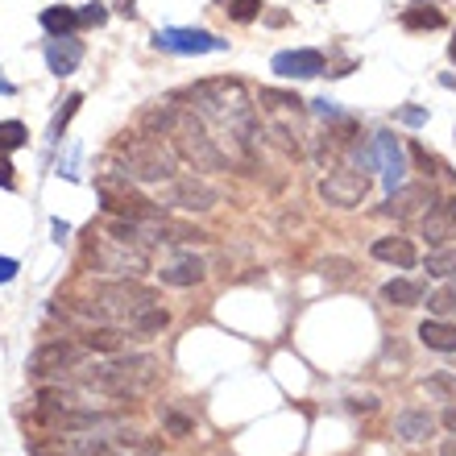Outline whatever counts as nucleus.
<instances>
[{"instance_id":"1","label":"nucleus","mask_w":456,"mask_h":456,"mask_svg":"<svg viewBox=\"0 0 456 456\" xmlns=\"http://www.w3.org/2000/svg\"><path fill=\"white\" fill-rule=\"evenodd\" d=\"M191 112L204 125H212L220 150L228 154V162H237L245 154V142L253 137V104L245 96V87L237 79H208V84L187 92Z\"/></svg>"},{"instance_id":"2","label":"nucleus","mask_w":456,"mask_h":456,"mask_svg":"<svg viewBox=\"0 0 456 456\" xmlns=\"http://www.w3.org/2000/svg\"><path fill=\"white\" fill-rule=\"evenodd\" d=\"M158 378H162V361L150 357V353L104 361V365H92V370L79 373L84 390L104 398H142L158 386Z\"/></svg>"},{"instance_id":"3","label":"nucleus","mask_w":456,"mask_h":456,"mask_svg":"<svg viewBox=\"0 0 456 456\" xmlns=\"http://www.w3.org/2000/svg\"><path fill=\"white\" fill-rule=\"evenodd\" d=\"M150 307H158V290L142 287V282H129V278H120V282H100V287L92 290L75 312L96 315V320L117 324V328H137V320H142Z\"/></svg>"},{"instance_id":"4","label":"nucleus","mask_w":456,"mask_h":456,"mask_svg":"<svg viewBox=\"0 0 456 456\" xmlns=\"http://www.w3.org/2000/svg\"><path fill=\"white\" fill-rule=\"evenodd\" d=\"M117 158L125 162V179H142V183H162L175 175V158L162 142L154 137H129L117 145Z\"/></svg>"},{"instance_id":"5","label":"nucleus","mask_w":456,"mask_h":456,"mask_svg":"<svg viewBox=\"0 0 456 456\" xmlns=\"http://www.w3.org/2000/svg\"><path fill=\"white\" fill-rule=\"evenodd\" d=\"M92 262H96V270H112V274H142L145 265H150V249L104 232V237L92 245Z\"/></svg>"},{"instance_id":"6","label":"nucleus","mask_w":456,"mask_h":456,"mask_svg":"<svg viewBox=\"0 0 456 456\" xmlns=\"http://www.w3.org/2000/svg\"><path fill=\"white\" fill-rule=\"evenodd\" d=\"M100 195H104V208H109L112 216L120 220H133V224H145V220H162L158 216V208L137 195L129 187V179H100Z\"/></svg>"},{"instance_id":"7","label":"nucleus","mask_w":456,"mask_h":456,"mask_svg":"<svg viewBox=\"0 0 456 456\" xmlns=\"http://www.w3.org/2000/svg\"><path fill=\"white\" fill-rule=\"evenodd\" d=\"M262 112L270 117L274 133L287 145H299V125H303V100L287 96V92H262Z\"/></svg>"},{"instance_id":"8","label":"nucleus","mask_w":456,"mask_h":456,"mask_svg":"<svg viewBox=\"0 0 456 456\" xmlns=\"http://www.w3.org/2000/svg\"><path fill=\"white\" fill-rule=\"evenodd\" d=\"M84 357H87L84 345H71V340H46V345L34 348V357H29V373H34V378H50V373L79 370V361Z\"/></svg>"},{"instance_id":"9","label":"nucleus","mask_w":456,"mask_h":456,"mask_svg":"<svg viewBox=\"0 0 456 456\" xmlns=\"http://www.w3.org/2000/svg\"><path fill=\"white\" fill-rule=\"evenodd\" d=\"M320 195H324L332 208H357L365 195H370V179L361 175V170H332L324 183H320Z\"/></svg>"},{"instance_id":"10","label":"nucleus","mask_w":456,"mask_h":456,"mask_svg":"<svg viewBox=\"0 0 456 456\" xmlns=\"http://www.w3.org/2000/svg\"><path fill=\"white\" fill-rule=\"evenodd\" d=\"M158 50H170V54H212V50H224L228 42L208 29H162L154 37Z\"/></svg>"},{"instance_id":"11","label":"nucleus","mask_w":456,"mask_h":456,"mask_svg":"<svg viewBox=\"0 0 456 456\" xmlns=\"http://www.w3.org/2000/svg\"><path fill=\"white\" fill-rule=\"evenodd\" d=\"M373 162L382 170L386 191H398V183L407 175V154H403V145H398L395 133H373Z\"/></svg>"},{"instance_id":"12","label":"nucleus","mask_w":456,"mask_h":456,"mask_svg":"<svg viewBox=\"0 0 456 456\" xmlns=\"http://www.w3.org/2000/svg\"><path fill=\"white\" fill-rule=\"evenodd\" d=\"M270 67L282 79H312V75L324 71V54L320 50H282V54H274Z\"/></svg>"},{"instance_id":"13","label":"nucleus","mask_w":456,"mask_h":456,"mask_svg":"<svg viewBox=\"0 0 456 456\" xmlns=\"http://www.w3.org/2000/svg\"><path fill=\"white\" fill-rule=\"evenodd\" d=\"M79 62H84V42L75 34H62V37H50L46 42V67L59 75V79L79 71Z\"/></svg>"},{"instance_id":"14","label":"nucleus","mask_w":456,"mask_h":456,"mask_svg":"<svg viewBox=\"0 0 456 456\" xmlns=\"http://www.w3.org/2000/svg\"><path fill=\"white\" fill-rule=\"evenodd\" d=\"M423 237L432 245H448L456 237V200H440L423 212Z\"/></svg>"},{"instance_id":"15","label":"nucleus","mask_w":456,"mask_h":456,"mask_svg":"<svg viewBox=\"0 0 456 456\" xmlns=\"http://www.w3.org/2000/svg\"><path fill=\"white\" fill-rule=\"evenodd\" d=\"M204 257H195V253H175L162 270H158V278L167 282V287H195V282H204Z\"/></svg>"},{"instance_id":"16","label":"nucleus","mask_w":456,"mask_h":456,"mask_svg":"<svg viewBox=\"0 0 456 456\" xmlns=\"http://www.w3.org/2000/svg\"><path fill=\"white\" fill-rule=\"evenodd\" d=\"M170 204L208 212V208L216 204V191H212L208 183H200V179H175V187H170Z\"/></svg>"},{"instance_id":"17","label":"nucleus","mask_w":456,"mask_h":456,"mask_svg":"<svg viewBox=\"0 0 456 456\" xmlns=\"http://www.w3.org/2000/svg\"><path fill=\"white\" fill-rule=\"evenodd\" d=\"M373 257L386 265H398V270H411V265L419 262V253H415V245H411L407 237H382L373 240Z\"/></svg>"},{"instance_id":"18","label":"nucleus","mask_w":456,"mask_h":456,"mask_svg":"<svg viewBox=\"0 0 456 456\" xmlns=\"http://www.w3.org/2000/svg\"><path fill=\"white\" fill-rule=\"evenodd\" d=\"M436 428V419L428 415V411H403L395 419V436L403 440V444H419V440H428Z\"/></svg>"},{"instance_id":"19","label":"nucleus","mask_w":456,"mask_h":456,"mask_svg":"<svg viewBox=\"0 0 456 456\" xmlns=\"http://www.w3.org/2000/svg\"><path fill=\"white\" fill-rule=\"evenodd\" d=\"M423 200H432V187L428 183H419V187H407V191H390V204L382 208L386 216H398V220H407L415 216L423 208Z\"/></svg>"},{"instance_id":"20","label":"nucleus","mask_w":456,"mask_h":456,"mask_svg":"<svg viewBox=\"0 0 456 456\" xmlns=\"http://www.w3.org/2000/svg\"><path fill=\"white\" fill-rule=\"evenodd\" d=\"M79 345H84L87 353H120V345H125V328H117V324L87 328L84 337H79Z\"/></svg>"},{"instance_id":"21","label":"nucleus","mask_w":456,"mask_h":456,"mask_svg":"<svg viewBox=\"0 0 456 456\" xmlns=\"http://www.w3.org/2000/svg\"><path fill=\"white\" fill-rule=\"evenodd\" d=\"M382 299L395 303V307H419L423 303V282H415V278H390L382 287Z\"/></svg>"},{"instance_id":"22","label":"nucleus","mask_w":456,"mask_h":456,"mask_svg":"<svg viewBox=\"0 0 456 456\" xmlns=\"http://www.w3.org/2000/svg\"><path fill=\"white\" fill-rule=\"evenodd\" d=\"M419 340L428 348H436V353H456V324H444V320H423Z\"/></svg>"},{"instance_id":"23","label":"nucleus","mask_w":456,"mask_h":456,"mask_svg":"<svg viewBox=\"0 0 456 456\" xmlns=\"http://www.w3.org/2000/svg\"><path fill=\"white\" fill-rule=\"evenodd\" d=\"M403 25H407V29H440V25H444V12L436 9L432 0H419V4H411V9L403 12Z\"/></svg>"},{"instance_id":"24","label":"nucleus","mask_w":456,"mask_h":456,"mask_svg":"<svg viewBox=\"0 0 456 456\" xmlns=\"http://www.w3.org/2000/svg\"><path fill=\"white\" fill-rule=\"evenodd\" d=\"M42 29H46L50 37L75 34V29H79V12H75V9H62V4H54V9L42 12Z\"/></svg>"},{"instance_id":"25","label":"nucleus","mask_w":456,"mask_h":456,"mask_svg":"<svg viewBox=\"0 0 456 456\" xmlns=\"http://www.w3.org/2000/svg\"><path fill=\"white\" fill-rule=\"evenodd\" d=\"M29 142V133H25L21 120H0V154H12V150H21Z\"/></svg>"},{"instance_id":"26","label":"nucleus","mask_w":456,"mask_h":456,"mask_svg":"<svg viewBox=\"0 0 456 456\" xmlns=\"http://www.w3.org/2000/svg\"><path fill=\"white\" fill-rule=\"evenodd\" d=\"M428 274H436V278H448V274H456V245H448V249H436V253H428Z\"/></svg>"},{"instance_id":"27","label":"nucleus","mask_w":456,"mask_h":456,"mask_svg":"<svg viewBox=\"0 0 456 456\" xmlns=\"http://www.w3.org/2000/svg\"><path fill=\"white\" fill-rule=\"evenodd\" d=\"M428 307H432L436 315H456V282H448L444 290H436L432 299H428Z\"/></svg>"},{"instance_id":"28","label":"nucleus","mask_w":456,"mask_h":456,"mask_svg":"<svg viewBox=\"0 0 456 456\" xmlns=\"http://www.w3.org/2000/svg\"><path fill=\"white\" fill-rule=\"evenodd\" d=\"M224 9H228V17H232V21H253V17H257V12H262V4H257V0H224Z\"/></svg>"},{"instance_id":"29","label":"nucleus","mask_w":456,"mask_h":456,"mask_svg":"<svg viewBox=\"0 0 456 456\" xmlns=\"http://www.w3.org/2000/svg\"><path fill=\"white\" fill-rule=\"evenodd\" d=\"M79 104H84V96H67V109H62L59 117H54V129H50V137H62V129H67V120L75 117V109H79Z\"/></svg>"},{"instance_id":"30","label":"nucleus","mask_w":456,"mask_h":456,"mask_svg":"<svg viewBox=\"0 0 456 456\" xmlns=\"http://www.w3.org/2000/svg\"><path fill=\"white\" fill-rule=\"evenodd\" d=\"M109 21V9L104 4H87V9H79V25H104Z\"/></svg>"},{"instance_id":"31","label":"nucleus","mask_w":456,"mask_h":456,"mask_svg":"<svg viewBox=\"0 0 456 456\" xmlns=\"http://www.w3.org/2000/svg\"><path fill=\"white\" fill-rule=\"evenodd\" d=\"M162 423H167L170 428V436H191V419H183V415H175V411H167V415H162Z\"/></svg>"},{"instance_id":"32","label":"nucleus","mask_w":456,"mask_h":456,"mask_svg":"<svg viewBox=\"0 0 456 456\" xmlns=\"http://www.w3.org/2000/svg\"><path fill=\"white\" fill-rule=\"evenodd\" d=\"M0 187H9V191L17 187V179H12V162L4 154H0Z\"/></svg>"},{"instance_id":"33","label":"nucleus","mask_w":456,"mask_h":456,"mask_svg":"<svg viewBox=\"0 0 456 456\" xmlns=\"http://www.w3.org/2000/svg\"><path fill=\"white\" fill-rule=\"evenodd\" d=\"M17 278V262L12 257H0V282H12Z\"/></svg>"},{"instance_id":"34","label":"nucleus","mask_w":456,"mask_h":456,"mask_svg":"<svg viewBox=\"0 0 456 456\" xmlns=\"http://www.w3.org/2000/svg\"><path fill=\"white\" fill-rule=\"evenodd\" d=\"M398 120H407V125H423V120H428V112H423V109H403V112H398Z\"/></svg>"},{"instance_id":"35","label":"nucleus","mask_w":456,"mask_h":456,"mask_svg":"<svg viewBox=\"0 0 456 456\" xmlns=\"http://www.w3.org/2000/svg\"><path fill=\"white\" fill-rule=\"evenodd\" d=\"M315 112H320V117H340V109L332 100H315Z\"/></svg>"},{"instance_id":"36","label":"nucleus","mask_w":456,"mask_h":456,"mask_svg":"<svg viewBox=\"0 0 456 456\" xmlns=\"http://www.w3.org/2000/svg\"><path fill=\"white\" fill-rule=\"evenodd\" d=\"M12 92H17V87H12L9 79H4V75H0V96H12Z\"/></svg>"},{"instance_id":"37","label":"nucleus","mask_w":456,"mask_h":456,"mask_svg":"<svg viewBox=\"0 0 456 456\" xmlns=\"http://www.w3.org/2000/svg\"><path fill=\"white\" fill-rule=\"evenodd\" d=\"M444 423H448V432H456V407H452V411H448V415H444Z\"/></svg>"},{"instance_id":"38","label":"nucleus","mask_w":456,"mask_h":456,"mask_svg":"<svg viewBox=\"0 0 456 456\" xmlns=\"http://www.w3.org/2000/svg\"><path fill=\"white\" fill-rule=\"evenodd\" d=\"M440 456H456V440H448V444L440 448Z\"/></svg>"},{"instance_id":"39","label":"nucleus","mask_w":456,"mask_h":456,"mask_svg":"<svg viewBox=\"0 0 456 456\" xmlns=\"http://www.w3.org/2000/svg\"><path fill=\"white\" fill-rule=\"evenodd\" d=\"M448 54H452V62H456V37H452V46H448Z\"/></svg>"},{"instance_id":"40","label":"nucleus","mask_w":456,"mask_h":456,"mask_svg":"<svg viewBox=\"0 0 456 456\" xmlns=\"http://www.w3.org/2000/svg\"><path fill=\"white\" fill-rule=\"evenodd\" d=\"M145 456H158V452H145Z\"/></svg>"},{"instance_id":"41","label":"nucleus","mask_w":456,"mask_h":456,"mask_svg":"<svg viewBox=\"0 0 456 456\" xmlns=\"http://www.w3.org/2000/svg\"><path fill=\"white\" fill-rule=\"evenodd\" d=\"M220 4H224V0H220Z\"/></svg>"}]
</instances>
